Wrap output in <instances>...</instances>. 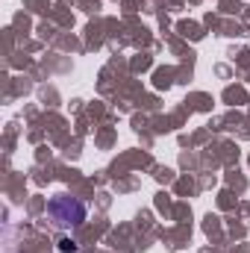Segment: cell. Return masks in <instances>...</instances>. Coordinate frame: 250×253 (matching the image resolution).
Masks as SVG:
<instances>
[{
  "instance_id": "obj_1",
  "label": "cell",
  "mask_w": 250,
  "mask_h": 253,
  "mask_svg": "<svg viewBox=\"0 0 250 253\" xmlns=\"http://www.w3.org/2000/svg\"><path fill=\"white\" fill-rule=\"evenodd\" d=\"M47 221L56 227V230H74L85 221L88 209L80 197H71V194H56L47 200V209H44Z\"/></svg>"
},
{
  "instance_id": "obj_2",
  "label": "cell",
  "mask_w": 250,
  "mask_h": 253,
  "mask_svg": "<svg viewBox=\"0 0 250 253\" xmlns=\"http://www.w3.org/2000/svg\"><path fill=\"white\" fill-rule=\"evenodd\" d=\"M59 251L62 253H80V242L71 239V236H62V239H59Z\"/></svg>"
}]
</instances>
